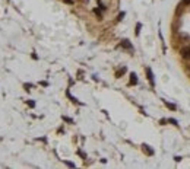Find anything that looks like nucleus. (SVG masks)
Segmentation results:
<instances>
[{"mask_svg":"<svg viewBox=\"0 0 190 169\" xmlns=\"http://www.w3.org/2000/svg\"><path fill=\"white\" fill-rule=\"evenodd\" d=\"M66 165H67V166H70V168H75V165H73L72 162H66Z\"/></svg>","mask_w":190,"mask_h":169,"instance_id":"obj_10","label":"nucleus"},{"mask_svg":"<svg viewBox=\"0 0 190 169\" xmlns=\"http://www.w3.org/2000/svg\"><path fill=\"white\" fill-rule=\"evenodd\" d=\"M141 26H142V25H141V23H138V26H136V31H135V34H136V35H139V29H141Z\"/></svg>","mask_w":190,"mask_h":169,"instance_id":"obj_7","label":"nucleus"},{"mask_svg":"<svg viewBox=\"0 0 190 169\" xmlns=\"http://www.w3.org/2000/svg\"><path fill=\"white\" fill-rule=\"evenodd\" d=\"M64 3H69V4H72L73 1H72V0H64Z\"/></svg>","mask_w":190,"mask_h":169,"instance_id":"obj_13","label":"nucleus"},{"mask_svg":"<svg viewBox=\"0 0 190 169\" xmlns=\"http://www.w3.org/2000/svg\"><path fill=\"white\" fill-rule=\"evenodd\" d=\"M63 120H64V121H67V123H73V121H72L70 118H66V117H63Z\"/></svg>","mask_w":190,"mask_h":169,"instance_id":"obj_12","label":"nucleus"},{"mask_svg":"<svg viewBox=\"0 0 190 169\" xmlns=\"http://www.w3.org/2000/svg\"><path fill=\"white\" fill-rule=\"evenodd\" d=\"M165 105H167V107L170 108V109H175V107H174V105H171V104H168V102H165Z\"/></svg>","mask_w":190,"mask_h":169,"instance_id":"obj_8","label":"nucleus"},{"mask_svg":"<svg viewBox=\"0 0 190 169\" xmlns=\"http://www.w3.org/2000/svg\"><path fill=\"white\" fill-rule=\"evenodd\" d=\"M143 150H145L146 153H149V154H154V150H151L149 146H146V144H143Z\"/></svg>","mask_w":190,"mask_h":169,"instance_id":"obj_5","label":"nucleus"},{"mask_svg":"<svg viewBox=\"0 0 190 169\" xmlns=\"http://www.w3.org/2000/svg\"><path fill=\"white\" fill-rule=\"evenodd\" d=\"M28 105H29V107H31V108H34V107H35V104H34L32 101H29V102H28Z\"/></svg>","mask_w":190,"mask_h":169,"instance_id":"obj_11","label":"nucleus"},{"mask_svg":"<svg viewBox=\"0 0 190 169\" xmlns=\"http://www.w3.org/2000/svg\"><path fill=\"white\" fill-rule=\"evenodd\" d=\"M181 4H183V6H187V4H190V0H183Z\"/></svg>","mask_w":190,"mask_h":169,"instance_id":"obj_9","label":"nucleus"},{"mask_svg":"<svg viewBox=\"0 0 190 169\" xmlns=\"http://www.w3.org/2000/svg\"><path fill=\"white\" fill-rule=\"evenodd\" d=\"M136 83H138V77L135 73H132L130 75V85H136Z\"/></svg>","mask_w":190,"mask_h":169,"instance_id":"obj_4","label":"nucleus"},{"mask_svg":"<svg viewBox=\"0 0 190 169\" xmlns=\"http://www.w3.org/2000/svg\"><path fill=\"white\" fill-rule=\"evenodd\" d=\"M146 75H148L149 80H151V85H152V86H155V82H154V76H152V72H151V69H146Z\"/></svg>","mask_w":190,"mask_h":169,"instance_id":"obj_3","label":"nucleus"},{"mask_svg":"<svg viewBox=\"0 0 190 169\" xmlns=\"http://www.w3.org/2000/svg\"><path fill=\"white\" fill-rule=\"evenodd\" d=\"M124 72H126V67H121V69H120V70H119V72L116 73V76H117V77H120L121 75H123V73H124Z\"/></svg>","mask_w":190,"mask_h":169,"instance_id":"obj_6","label":"nucleus"},{"mask_svg":"<svg viewBox=\"0 0 190 169\" xmlns=\"http://www.w3.org/2000/svg\"><path fill=\"white\" fill-rule=\"evenodd\" d=\"M180 56L183 60H190V45L181 47L180 48Z\"/></svg>","mask_w":190,"mask_h":169,"instance_id":"obj_1","label":"nucleus"},{"mask_svg":"<svg viewBox=\"0 0 190 169\" xmlns=\"http://www.w3.org/2000/svg\"><path fill=\"white\" fill-rule=\"evenodd\" d=\"M121 45L124 47V48H127V50H130V51L133 50V47H132V44H130L129 39H123V41H121Z\"/></svg>","mask_w":190,"mask_h":169,"instance_id":"obj_2","label":"nucleus"}]
</instances>
